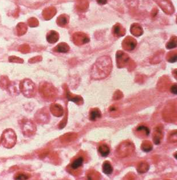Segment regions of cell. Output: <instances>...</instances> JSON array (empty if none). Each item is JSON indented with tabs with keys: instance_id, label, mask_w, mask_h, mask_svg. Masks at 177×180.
<instances>
[{
	"instance_id": "30",
	"label": "cell",
	"mask_w": 177,
	"mask_h": 180,
	"mask_svg": "<svg viewBox=\"0 0 177 180\" xmlns=\"http://www.w3.org/2000/svg\"><path fill=\"white\" fill-rule=\"evenodd\" d=\"M171 92L173 93V94H177V85L174 84V85H173V86L171 87Z\"/></svg>"
},
{
	"instance_id": "16",
	"label": "cell",
	"mask_w": 177,
	"mask_h": 180,
	"mask_svg": "<svg viewBox=\"0 0 177 180\" xmlns=\"http://www.w3.org/2000/svg\"><path fill=\"white\" fill-rule=\"evenodd\" d=\"M9 78L6 76H2L0 78V87L3 90H7L10 83Z\"/></svg>"
},
{
	"instance_id": "27",
	"label": "cell",
	"mask_w": 177,
	"mask_h": 180,
	"mask_svg": "<svg viewBox=\"0 0 177 180\" xmlns=\"http://www.w3.org/2000/svg\"><path fill=\"white\" fill-rule=\"evenodd\" d=\"M122 28L119 25H116L114 28V34L117 36H120L123 35L122 33Z\"/></svg>"
},
{
	"instance_id": "26",
	"label": "cell",
	"mask_w": 177,
	"mask_h": 180,
	"mask_svg": "<svg viewBox=\"0 0 177 180\" xmlns=\"http://www.w3.org/2000/svg\"><path fill=\"white\" fill-rule=\"evenodd\" d=\"M137 130L138 132H140V131L145 132L147 136H148L150 134V129L149 128L146 127V126H139V127L137 128Z\"/></svg>"
},
{
	"instance_id": "32",
	"label": "cell",
	"mask_w": 177,
	"mask_h": 180,
	"mask_svg": "<svg viewBox=\"0 0 177 180\" xmlns=\"http://www.w3.org/2000/svg\"><path fill=\"white\" fill-rule=\"evenodd\" d=\"M0 144H1V141H0Z\"/></svg>"
},
{
	"instance_id": "23",
	"label": "cell",
	"mask_w": 177,
	"mask_h": 180,
	"mask_svg": "<svg viewBox=\"0 0 177 180\" xmlns=\"http://www.w3.org/2000/svg\"><path fill=\"white\" fill-rule=\"evenodd\" d=\"M149 169V165L146 163H142L137 167V171L140 173H145Z\"/></svg>"
},
{
	"instance_id": "14",
	"label": "cell",
	"mask_w": 177,
	"mask_h": 180,
	"mask_svg": "<svg viewBox=\"0 0 177 180\" xmlns=\"http://www.w3.org/2000/svg\"><path fill=\"white\" fill-rule=\"evenodd\" d=\"M102 117L100 111L97 109H93L89 113V119L92 121H95Z\"/></svg>"
},
{
	"instance_id": "20",
	"label": "cell",
	"mask_w": 177,
	"mask_h": 180,
	"mask_svg": "<svg viewBox=\"0 0 177 180\" xmlns=\"http://www.w3.org/2000/svg\"><path fill=\"white\" fill-rule=\"evenodd\" d=\"M30 177L31 175L29 174L22 172H19L18 173H16L15 176H14V178L15 180H28Z\"/></svg>"
},
{
	"instance_id": "8",
	"label": "cell",
	"mask_w": 177,
	"mask_h": 180,
	"mask_svg": "<svg viewBox=\"0 0 177 180\" xmlns=\"http://www.w3.org/2000/svg\"><path fill=\"white\" fill-rule=\"evenodd\" d=\"M51 111L53 115L60 117L63 114V109L61 105L58 104H52L50 107Z\"/></svg>"
},
{
	"instance_id": "29",
	"label": "cell",
	"mask_w": 177,
	"mask_h": 180,
	"mask_svg": "<svg viewBox=\"0 0 177 180\" xmlns=\"http://www.w3.org/2000/svg\"><path fill=\"white\" fill-rule=\"evenodd\" d=\"M41 60H42L41 56H35V57H32L31 59H30L28 62L31 64H33V63L40 62Z\"/></svg>"
},
{
	"instance_id": "11",
	"label": "cell",
	"mask_w": 177,
	"mask_h": 180,
	"mask_svg": "<svg viewBox=\"0 0 177 180\" xmlns=\"http://www.w3.org/2000/svg\"><path fill=\"white\" fill-rule=\"evenodd\" d=\"M124 48L127 50H133L137 45V41L131 37H128L124 41Z\"/></svg>"
},
{
	"instance_id": "7",
	"label": "cell",
	"mask_w": 177,
	"mask_h": 180,
	"mask_svg": "<svg viewBox=\"0 0 177 180\" xmlns=\"http://www.w3.org/2000/svg\"><path fill=\"white\" fill-rule=\"evenodd\" d=\"M56 13V9L54 7H49L44 9L43 12V16L45 20H49L53 17Z\"/></svg>"
},
{
	"instance_id": "17",
	"label": "cell",
	"mask_w": 177,
	"mask_h": 180,
	"mask_svg": "<svg viewBox=\"0 0 177 180\" xmlns=\"http://www.w3.org/2000/svg\"><path fill=\"white\" fill-rule=\"evenodd\" d=\"M84 162V158L83 157H79L75 159L72 163H71V167L73 170L77 169L78 168L81 167Z\"/></svg>"
},
{
	"instance_id": "13",
	"label": "cell",
	"mask_w": 177,
	"mask_h": 180,
	"mask_svg": "<svg viewBox=\"0 0 177 180\" xmlns=\"http://www.w3.org/2000/svg\"><path fill=\"white\" fill-rule=\"evenodd\" d=\"M53 50L57 52L66 53L69 51L70 47L66 43H61L58 44Z\"/></svg>"
},
{
	"instance_id": "3",
	"label": "cell",
	"mask_w": 177,
	"mask_h": 180,
	"mask_svg": "<svg viewBox=\"0 0 177 180\" xmlns=\"http://www.w3.org/2000/svg\"><path fill=\"white\" fill-rule=\"evenodd\" d=\"M19 90L24 97L31 98L36 94V86L31 79H24L19 83Z\"/></svg>"
},
{
	"instance_id": "2",
	"label": "cell",
	"mask_w": 177,
	"mask_h": 180,
	"mask_svg": "<svg viewBox=\"0 0 177 180\" xmlns=\"http://www.w3.org/2000/svg\"><path fill=\"white\" fill-rule=\"evenodd\" d=\"M1 144L5 148L11 149L13 147L17 142V136L12 128H7L2 132L1 137Z\"/></svg>"
},
{
	"instance_id": "12",
	"label": "cell",
	"mask_w": 177,
	"mask_h": 180,
	"mask_svg": "<svg viewBox=\"0 0 177 180\" xmlns=\"http://www.w3.org/2000/svg\"><path fill=\"white\" fill-rule=\"evenodd\" d=\"M28 31V26L27 24L24 22L18 23L16 26V32L17 35L18 36L24 35Z\"/></svg>"
},
{
	"instance_id": "22",
	"label": "cell",
	"mask_w": 177,
	"mask_h": 180,
	"mask_svg": "<svg viewBox=\"0 0 177 180\" xmlns=\"http://www.w3.org/2000/svg\"><path fill=\"white\" fill-rule=\"evenodd\" d=\"M28 24L30 27L35 28V27L39 26V20L36 18L31 17L28 20Z\"/></svg>"
},
{
	"instance_id": "1",
	"label": "cell",
	"mask_w": 177,
	"mask_h": 180,
	"mask_svg": "<svg viewBox=\"0 0 177 180\" xmlns=\"http://www.w3.org/2000/svg\"><path fill=\"white\" fill-rule=\"evenodd\" d=\"M111 60L109 57L99 59L94 64L92 68V76L95 78L100 79L106 77L111 71Z\"/></svg>"
},
{
	"instance_id": "9",
	"label": "cell",
	"mask_w": 177,
	"mask_h": 180,
	"mask_svg": "<svg viewBox=\"0 0 177 180\" xmlns=\"http://www.w3.org/2000/svg\"><path fill=\"white\" fill-rule=\"evenodd\" d=\"M58 33L56 31H50L47 35V40L50 44H54L56 43L58 40Z\"/></svg>"
},
{
	"instance_id": "24",
	"label": "cell",
	"mask_w": 177,
	"mask_h": 180,
	"mask_svg": "<svg viewBox=\"0 0 177 180\" xmlns=\"http://www.w3.org/2000/svg\"><path fill=\"white\" fill-rule=\"evenodd\" d=\"M30 50H31V48L29 45L27 44H22L18 48V51L22 53H27L29 52Z\"/></svg>"
},
{
	"instance_id": "28",
	"label": "cell",
	"mask_w": 177,
	"mask_h": 180,
	"mask_svg": "<svg viewBox=\"0 0 177 180\" xmlns=\"http://www.w3.org/2000/svg\"><path fill=\"white\" fill-rule=\"evenodd\" d=\"M176 46H177V43H176V40H171L166 45V47L168 49L174 48L176 47Z\"/></svg>"
},
{
	"instance_id": "21",
	"label": "cell",
	"mask_w": 177,
	"mask_h": 180,
	"mask_svg": "<svg viewBox=\"0 0 177 180\" xmlns=\"http://www.w3.org/2000/svg\"><path fill=\"white\" fill-rule=\"evenodd\" d=\"M66 97L69 101H73L76 103H78V102H80L81 101V98L79 96H76L72 94L71 92L67 91L66 92Z\"/></svg>"
},
{
	"instance_id": "25",
	"label": "cell",
	"mask_w": 177,
	"mask_h": 180,
	"mask_svg": "<svg viewBox=\"0 0 177 180\" xmlns=\"http://www.w3.org/2000/svg\"><path fill=\"white\" fill-rule=\"evenodd\" d=\"M9 62L16 63H23L24 60L20 57H17L16 56H11L9 57Z\"/></svg>"
},
{
	"instance_id": "18",
	"label": "cell",
	"mask_w": 177,
	"mask_h": 180,
	"mask_svg": "<svg viewBox=\"0 0 177 180\" xmlns=\"http://www.w3.org/2000/svg\"><path fill=\"white\" fill-rule=\"evenodd\" d=\"M103 172L107 175H110L112 174L113 171V168L112 167L111 163L108 161H106L103 163L102 167Z\"/></svg>"
},
{
	"instance_id": "5",
	"label": "cell",
	"mask_w": 177,
	"mask_h": 180,
	"mask_svg": "<svg viewBox=\"0 0 177 180\" xmlns=\"http://www.w3.org/2000/svg\"><path fill=\"white\" fill-rule=\"evenodd\" d=\"M39 92L41 97L46 99H52L56 96V88L51 84L43 82L40 84Z\"/></svg>"
},
{
	"instance_id": "31",
	"label": "cell",
	"mask_w": 177,
	"mask_h": 180,
	"mask_svg": "<svg viewBox=\"0 0 177 180\" xmlns=\"http://www.w3.org/2000/svg\"><path fill=\"white\" fill-rule=\"evenodd\" d=\"M97 1L99 4L103 5L106 4L107 0H97Z\"/></svg>"
},
{
	"instance_id": "6",
	"label": "cell",
	"mask_w": 177,
	"mask_h": 180,
	"mask_svg": "<svg viewBox=\"0 0 177 180\" xmlns=\"http://www.w3.org/2000/svg\"><path fill=\"white\" fill-rule=\"evenodd\" d=\"M73 40L76 44H83L89 41L88 37L82 33H76L73 36Z\"/></svg>"
},
{
	"instance_id": "15",
	"label": "cell",
	"mask_w": 177,
	"mask_h": 180,
	"mask_svg": "<svg viewBox=\"0 0 177 180\" xmlns=\"http://www.w3.org/2000/svg\"><path fill=\"white\" fill-rule=\"evenodd\" d=\"M98 151L103 157H106L110 153V149L106 144L100 145L99 147Z\"/></svg>"
},
{
	"instance_id": "10",
	"label": "cell",
	"mask_w": 177,
	"mask_h": 180,
	"mask_svg": "<svg viewBox=\"0 0 177 180\" xmlns=\"http://www.w3.org/2000/svg\"><path fill=\"white\" fill-rule=\"evenodd\" d=\"M35 118L38 123H45L48 119L47 113L43 111H39L37 112L35 115Z\"/></svg>"
},
{
	"instance_id": "4",
	"label": "cell",
	"mask_w": 177,
	"mask_h": 180,
	"mask_svg": "<svg viewBox=\"0 0 177 180\" xmlns=\"http://www.w3.org/2000/svg\"><path fill=\"white\" fill-rule=\"evenodd\" d=\"M20 126L22 134L28 138L33 136L37 131L36 125L31 119H22L20 121Z\"/></svg>"
},
{
	"instance_id": "19",
	"label": "cell",
	"mask_w": 177,
	"mask_h": 180,
	"mask_svg": "<svg viewBox=\"0 0 177 180\" xmlns=\"http://www.w3.org/2000/svg\"><path fill=\"white\" fill-rule=\"evenodd\" d=\"M68 23V18L66 15L62 14L57 19V24L60 26H65Z\"/></svg>"
}]
</instances>
